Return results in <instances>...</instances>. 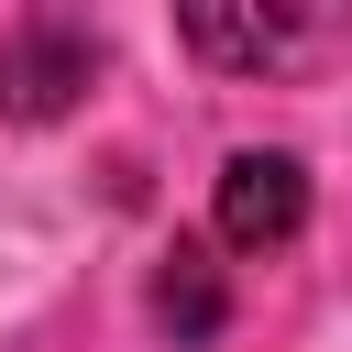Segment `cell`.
I'll list each match as a JSON object with an SVG mask.
<instances>
[{"label": "cell", "mask_w": 352, "mask_h": 352, "mask_svg": "<svg viewBox=\"0 0 352 352\" xmlns=\"http://www.w3.org/2000/svg\"><path fill=\"white\" fill-rule=\"evenodd\" d=\"M99 77V33L66 11H22L0 33V121H66Z\"/></svg>", "instance_id": "6da1fadb"}, {"label": "cell", "mask_w": 352, "mask_h": 352, "mask_svg": "<svg viewBox=\"0 0 352 352\" xmlns=\"http://www.w3.org/2000/svg\"><path fill=\"white\" fill-rule=\"evenodd\" d=\"M209 231H220L231 253H286V242L308 231V165H297V154H264V143H242V154L220 165Z\"/></svg>", "instance_id": "7a4b0ae2"}, {"label": "cell", "mask_w": 352, "mask_h": 352, "mask_svg": "<svg viewBox=\"0 0 352 352\" xmlns=\"http://www.w3.org/2000/svg\"><path fill=\"white\" fill-rule=\"evenodd\" d=\"M176 44L198 66H275L308 44V22L297 11H176Z\"/></svg>", "instance_id": "3957f363"}, {"label": "cell", "mask_w": 352, "mask_h": 352, "mask_svg": "<svg viewBox=\"0 0 352 352\" xmlns=\"http://www.w3.org/2000/svg\"><path fill=\"white\" fill-rule=\"evenodd\" d=\"M154 319H165L176 341H220V319H231V286H220L209 242H165V264H154Z\"/></svg>", "instance_id": "277c9868"}]
</instances>
